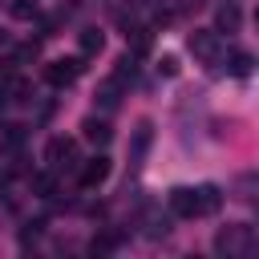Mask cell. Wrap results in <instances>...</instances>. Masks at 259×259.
Returning <instances> with one entry per match:
<instances>
[{"mask_svg":"<svg viewBox=\"0 0 259 259\" xmlns=\"http://www.w3.org/2000/svg\"><path fill=\"white\" fill-rule=\"evenodd\" d=\"M45 162H49V170H53V174L73 170V166H77V142H73V138H65V134L49 138V146H45Z\"/></svg>","mask_w":259,"mask_h":259,"instance_id":"6da1fadb","label":"cell"},{"mask_svg":"<svg viewBox=\"0 0 259 259\" xmlns=\"http://www.w3.org/2000/svg\"><path fill=\"white\" fill-rule=\"evenodd\" d=\"M81 57H61V61H49L45 65V81L49 85H57V89H65V85H73L77 77H81Z\"/></svg>","mask_w":259,"mask_h":259,"instance_id":"7a4b0ae2","label":"cell"},{"mask_svg":"<svg viewBox=\"0 0 259 259\" xmlns=\"http://www.w3.org/2000/svg\"><path fill=\"white\" fill-rule=\"evenodd\" d=\"M170 210L182 214V219L202 214V186H174L170 190Z\"/></svg>","mask_w":259,"mask_h":259,"instance_id":"3957f363","label":"cell"},{"mask_svg":"<svg viewBox=\"0 0 259 259\" xmlns=\"http://www.w3.org/2000/svg\"><path fill=\"white\" fill-rule=\"evenodd\" d=\"M214 251H227V255H235V251H255L251 227H223V231L214 235Z\"/></svg>","mask_w":259,"mask_h":259,"instance_id":"277c9868","label":"cell"},{"mask_svg":"<svg viewBox=\"0 0 259 259\" xmlns=\"http://www.w3.org/2000/svg\"><path fill=\"white\" fill-rule=\"evenodd\" d=\"M186 49L194 57H202V61H214L219 57V28H194L186 36Z\"/></svg>","mask_w":259,"mask_h":259,"instance_id":"5b68a950","label":"cell"},{"mask_svg":"<svg viewBox=\"0 0 259 259\" xmlns=\"http://www.w3.org/2000/svg\"><path fill=\"white\" fill-rule=\"evenodd\" d=\"M105 178H109V158H105V154H93V158L81 166V186L93 190V186H101Z\"/></svg>","mask_w":259,"mask_h":259,"instance_id":"8992f818","label":"cell"},{"mask_svg":"<svg viewBox=\"0 0 259 259\" xmlns=\"http://www.w3.org/2000/svg\"><path fill=\"white\" fill-rule=\"evenodd\" d=\"M81 134H85V142H93V146H109V138H113V130H109L105 117H85Z\"/></svg>","mask_w":259,"mask_h":259,"instance_id":"52a82bcc","label":"cell"},{"mask_svg":"<svg viewBox=\"0 0 259 259\" xmlns=\"http://www.w3.org/2000/svg\"><path fill=\"white\" fill-rule=\"evenodd\" d=\"M239 20H243L239 4H231V0H227V4L219 8V20H214V28H219V32H235V28H239Z\"/></svg>","mask_w":259,"mask_h":259,"instance_id":"ba28073f","label":"cell"},{"mask_svg":"<svg viewBox=\"0 0 259 259\" xmlns=\"http://www.w3.org/2000/svg\"><path fill=\"white\" fill-rule=\"evenodd\" d=\"M77 40H81V53H85V57H93V53L105 49V32H101V28H81Z\"/></svg>","mask_w":259,"mask_h":259,"instance_id":"9c48e42d","label":"cell"},{"mask_svg":"<svg viewBox=\"0 0 259 259\" xmlns=\"http://www.w3.org/2000/svg\"><path fill=\"white\" fill-rule=\"evenodd\" d=\"M150 138H154V125H150V121H142V125H138V138H134V166H138V162H142V154L150 150Z\"/></svg>","mask_w":259,"mask_h":259,"instance_id":"30bf717a","label":"cell"},{"mask_svg":"<svg viewBox=\"0 0 259 259\" xmlns=\"http://www.w3.org/2000/svg\"><path fill=\"white\" fill-rule=\"evenodd\" d=\"M8 12H12L16 20H32V16L40 12V4H36V0H8Z\"/></svg>","mask_w":259,"mask_h":259,"instance_id":"8fae6325","label":"cell"},{"mask_svg":"<svg viewBox=\"0 0 259 259\" xmlns=\"http://www.w3.org/2000/svg\"><path fill=\"white\" fill-rule=\"evenodd\" d=\"M251 65H255V61H251L247 53H231V61H227V73H231V77H247V73H251Z\"/></svg>","mask_w":259,"mask_h":259,"instance_id":"7c38bea8","label":"cell"},{"mask_svg":"<svg viewBox=\"0 0 259 259\" xmlns=\"http://www.w3.org/2000/svg\"><path fill=\"white\" fill-rule=\"evenodd\" d=\"M32 190H36L40 198H53V194H57V178H53V174H32Z\"/></svg>","mask_w":259,"mask_h":259,"instance_id":"4fadbf2b","label":"cell"},{"mask_svg":"<svg viewBox=\"0 0 259 259\" xmlns=\"http://www.w3.org/2000/svg\"><path fill=\"white\" fill-rule=\"evenodd\" d=\"M219 202H223L219 186H202V214H214V210H219Z\"/></svg>","mask_w":259,"mask_h":259,"instance_id":"5bb4252c","label":"cell"},{"mask_svg":"<svg viewBox=\"0 0 259 259\" xmlns=\"http://www.w3.org/2000/svg\"><path fill=\"white\" fill-rule=\"evenodd\" d=\"M89 247H93V255H109V251L117 247V239H113V235H93Z\"/></svg>","mask_w":259,"mask_h":259,"instance_id":"9a60e30c","label":"cell"},{"mask_svg":"<svg viewBox=\"0 0 259 259\" xmlns=\"http://www.w3.org/2000/svg\"><path fill=\"white\" fill-rule=\"evenodd\" d=\"M24 142V125H4V146H20Z\"/></svg>","mask_w":259,"mask_h":259,"instance_id":"2e32d148","label":"cell"},{"mask_svg":"<svg viewBox=\"0 0 259 259\" xmlns=\"http://www.w3.org/2000/svg\"><path fill=\"white\" fill-rule=\"evenodd\" d=\"M158 73H166V77H174V73H178V57H170V53H166V57L158 61Z\"/></svg>","mask_w":259,"mask_h":259,"instance_id":"e0dca14e","label":"cell"},{"mask_svg":"<svg viewBox=\"0 0 259 259\" xmlns=\"http://www.w3.org/2000/svg\"><path fill=\"white\" fill-rule=\"evenodd\" d=\"M251 20H255V28H259V4H255V12H251Z\"/></svg>","mask_w":259,"mask_h":259,"instance_id":"ac0fdd59","label":"cell"}]
</instances>
